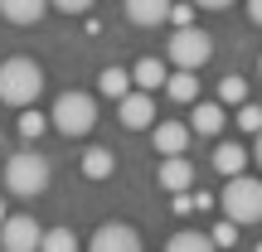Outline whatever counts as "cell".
Instances as JSON below:
<instances>
[{"mask_svg":"<svg viewBox=\"0 0 262 252\" xmlns=\"http://www.w3.org/2000/svg\"><path fill=\"white\" fill-rule=\"evenodd\" d=\"M39 93H44V68H39L34 58L15 54V58L0 63V102L5 107H15V112L19 107H34Z\"/></svg>","mask_w":262,"mask_h":252,"instance_id":"obj_1","label":"cell"},{"mask_svg":"<svg viewBox=\"0 0 262 252\" xmlns=\"http://www.w3.org/2000/svg\"><path fill=\"white\" fill-rule=\"evenodd\" d=\"M224 218L228 223H238V228H253L257 218H262V185H257V175H228V185H224Z\"/></svg>","mask_w":262,"mask_h":252,"instance_id":"obj_2","label":"cell"},{"mask_svg":"<svg viewBox=\"0 0 262 252\" xmlns=\"http://www.w3.org/2000/svg\"><path fill=\"white\" fill-rule=\"evenodd\" d=\"M5 189L19 199H34L49 189V160L39 150H19V155L5 160Z\"/></svg>","mask_w":262,"mask_h":252,"instance_id":"obj_3","label":"cell"},{"mask_svg":"<svg viewBox=\"0 0 262 252\" xmlns=\"http://www.w3.org/2000/svg\"><path fill=\"white\" fill-rule=\"evenodd\" d=\"M49 122L58 126V136H88L97 126V97L93 93H63L54 102V117Z\"/></svg>","mask_w":262,"mask_h":252,"instance_id":"obj_4","label":"cell"},{"mask_svg":"<svg viewBox=\"0 0 262 252\" xmlns=\"http://www.w3.org/2000/svg\"><path fill=\"white\" fill-rule=\"evenodd\" d=\"M170 58H175V68H204L209 54H214V39L204 34L199 25H180L175 34H170Z\"/></svg>","mask_w":262,"mask_h":252,"instance_id":"obj_5","label":"cell"},{"mask_svg":"<svg viewBox=\"0 0 262 252\" xmlns=\"http://www.w3.org/2000/svg\"><path fill=\"white\" fill-rule=\"evenodd\" d=\"M39 233L44 228L29 214H5V223H0V252H39Z\"/></svg>","mask_w":262,"mask_h":252,"instance_id":"obj_6","label":"cell"},{"mask_svg":"<svg viewBox=\"0 0 262 252\" xmlns=\"http://www.w3.org/2000/svg\"><path fill=\"white\" fill-rule=\"evenodd\" d=\"M88 252H141V233L131 223H102L88 243Z\"/></svg>","mask_w":262,"mask_h":252,"instance_id":"obj_7","label":"cell"},{"mask_svg":"<svg viewBox=\"0 0 262 252\" xmlns=\"http://www.w3.org/2000/svg\"><path fill=\"white\" fill-rule=\"evenodd\" d=\"M117 102H122V126L126 131H146L150 122H156V97H146L141 87H126Z\"/></svg>","mask_w":262,"mask_h":252,"instance_id":"obj_8","label":"cell"},{"mask_svg":"<svg viewBox=\"0 0 262 252\" xmlns=\"http://www.w3.org/2000/svg\"><path fill=\"white\" fill-rule=\"evenodd\" d=\"M150 141H156V150H160V155H185L194 136H189V126H185V122H160Z\"/></svg>","mask_w":262,"mask_h":252,"instance_id":"obj_9","label":"cell"},{"mask_svg":"<svg viewBox=\"0 0 262 252\" xmlns=\"http://www.w3.org/2000/svg\"><path fill=\"white\" fill-rule=\"evenodd\" d=\"M160 185H165L170 194L189 189V185H194V165H189L185 155H165V165H160Z\"/></svg>","mask_w":262,"mask_h":252,"instance_id":"obj_10","label":"cell"},{"mask_svg":"<svg viewBox=\"0 0 262 252\" xmlns=\"http://www.w3.org/2000/svg\"><path fill=\"white\" fill-rule=\"evenodd\" d=\"M224 131V102H199L189 117V136H219Z\"/></svg>","mask_w":262,"mask_h":252,"instance_id":"obj_11","label":"cell"},{"mask_svg":"<svg viewBox=\"0 0 262 252\" xmlns=\"http://www.w3.org/2000/svg\"><path fill=\"white\" fill-rule=\"evenodd\" d=\"M44 10H49V0H0V15L10 25H39Z\"/></svg>","mask_w":262,"mask_h":252,"instance_id":"obj_12","label":"cell"},{"mask_svg":"<svg viewBox=\"0 0 262 252\" xmlns=\"http://www.w3.org/2000/svg\"><path fill=\"white\" fill-rule=\"evenodd\" d=\"M165 10H170V0H126V19L141 29H156L165 19Z\"/></svg>","mask_w":262,"mask_h":252,"instance_id":"obj_13","label":"cell"},{"mask_svg":"<svg viewBox=\"0 0 262 252\" xmlns=\"http://www.w3.org/2000/svg\"><path fill=\"white\" fill-rule=\"evenodd\" d=\"M165 87L170 97H175V102H194L199 97V78H194V68H175V73H165Z\"/></svg>","mask_w":262,"mask_h":252,"instance_id":"obj_14","label":"cell"},{"mask_svg":"<svg viewBox=\"0 0 262 252\" xmlns=\"http://www.w3.org/2000/svg\"><path fill=\"white\" fill-rule=\"evenodd\" d=\"M214 170L219 175H238V170H248V150L238 146V141H224V146H214Z\"/></svg>","mask_w":262,"mask_h":252,"instance_id":"obj_15","label":"cell"},{"mask_svg":"<svg viewBox=\"0 0 262 252\" xmlns=\"http://www.w3.org/2000/svg\"><path fill=\"white\" fill-rule=\"evenodd\" d=\"M131 78H136L141 93H156V87L165 83V63H160V58H136V73Z\"/></svg>","mask_w":262,"mask_h":252,"instance_id":"obj_16","label":"cell"},{"mask_svg":"<svg viewBox=\"0 0 262 252\" xmlns=\"http://www.w3.org/2000/svg\"><path fill=\"white\" fill-rule=\"evenodd\" d=\"M39 252H78L73 228H44L39 233Z\"/></svg>","mask_w":262,"mask_h":252,"instance_id":"obj_17","label":"cell"},{"mask_svg":"<svg viewBox=\"0 0 262 252\" xmlns=\"http://www.w3.org/2000/svg\"><path fill=\"white\" fill-rule=\"evenodd\" d=\"M165 252H214V243H209V233H194V228H185V233H175L165 243Z\"/></svg>","mask_w":262,"mask_h":252,"instance_id":"obj_18","label":"cell"},{"mask_svg":"<svg viewBox=\"0 0 262 252\" xmlns=\"http://www.w3.org/2000/svg\"><path fill=\"white\" fill-rule=\"evenodd\" d=\"M112 165H117L112 150H102V146H93V150L83 155V175H88V179H107V175H112Z\"/></svg>","mask_w":262,"mask_h":252,"instance_id":"obj_19","label":"cell"},{"mask_svg":"<svg viewBox=\"0 0 262 252\" xmlns=\"http://www.w3.org/2000/svg\"><path fill=\"white\" fill-rule=\"evenodd\" d=\"M238 126H243L248 136H257V126H262V107L243 97V102H238Z\"/></svg>","mask_w":262,"mask_h":252,"instance_id":"obj_20","label":"cell"},{"mask_svg":"<svg viewBox=\"0 0 262 252\" xmlns=\"http://www.w3.org/2000/svg\"><path fill=\"white\" fill-rule=\"evenodd\" d=\"M243 97H248V83H243V78H224V83H219V102L238 107Z\"/></svg>","mask_w":262,"mask_h":252,"instance_id":"obj_21","label":"cell"},{"mask_svg":"<svg viewBox=\"0 0 262 252\" xmlns=\"http://www.w3.org/2000/svg\"><path fill=\"white\" fill-rule=\"evenodd\" d=\"M44 117H39L34 112V107H19V136H29V141H34V136H44Z\"/></svg>","mask_w":262,"mask_h":252,"instance_id":"obj_22","label":"cell"},{"mask_svg":"<svg viewBox=\"0 0 262 252\" xmlns=\"http://www.w3.org/2000/svg\"><path fill=\"white\" fill-rule=\"evenodd\" d=\"M126 87H131V73H122V68H107V73H102V93L107 97H122Z\"/></svg>","mask_w":262,"mask_h":252,"instance_id":"obj_23","label":"cell"},{"mask_svg":"<svg viewBox=\"0 0 262 252\" xmlns=\"http://www.w3.org/2000/svg\"><path fill=\"white\" fill-rule=\"evenodd\" d=\"M233 238H238V223H228V218H224V223L214 228V238H209V243H214V247H233Z\"/></svg>","mask_w":262,"mask_h":252,"instance_id":"obj_24","label":"cell"},{"mask_svg":"<svg viewBox=\"0 0 262 252\" xmlns=\"http://www.w3.org/2000/svg\"><path fill=\"white\" fill-rule=\"evenodd\" d=\"M165 19H175V29H180V25H194V10H189V5H170Z\"/></svg>","mask_w":262,"mask_h":252,"instance_id":"obj_25","label":"cell"},{"mask_svg":"<svg viewBox=\"0 0 262 252\" xmlns=\"http://www.w3.org/2000/svg\"><path fill=\"white\" fill-rule=\"evenodd\" d=\"M49 5H58L63 15H83V10L93 5V0H49Z\"/></svg>","mask_w":262,"mask_h":252,"instance_id":"obj_26","label":"cell"},{"mask_svg":"<svg viewBox=\"0 0 262 252\" xmlns=\"http://www.w3.org/2000/svg\"><path fill=\"white\" fill-rule=\"evenodd\" d=\"M194 5H204V10H224V5H233V0H194Z\"/></svg>","mask_w":262,"mask_h":252,"instance_id":"obj_27","label":"cell"},{"mask_svg":"<svg viewBox=\"0 0 262 252\" xmlns=\"http://www.w3.org/2000/svg\"><path fill=\"white\" fill-rule=\"evenodd\" d=\"M248 19H262V0H248Z\"/></svg>","mask_w":262,"mask_h":252,"instance_id":"obj_28","label":"cell"},{"mask_svg":"<svg viewBox=\"0 0 262 252\" xmlns=\"http://www.w3.org/2000/svg\"><path fill=\"white\" fill-rule=\"evenodd\" d=\"M0 223H5V199H0Z\"/></svg>","mask_w":262,"mask_h":252,"instance_id":"obj_29","label":"cell"}]
</instances>
